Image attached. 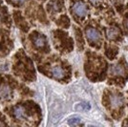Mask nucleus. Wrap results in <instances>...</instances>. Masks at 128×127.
<instances>
[{"instance_id": "2eb2a0df", "label": "nucleus", "mask_w": 128, "mask_h": 127, "mask_svg": "<svg viewBox=\"0 0 128 127\" xmlns=\"http://www.w3.org/2000/svg\"><path fill=\"white\" fill-rule=\"evenodd\" d=\"M122 0H112V2L113 3H115V4H118L120 2H122Z\"/></svg>"}, {"instance_id": "4468645a", "label": "nucleus", "mask_w": 128, "mask_h": 127, "mask_svg": "<svg viewBox=\"0 0 128 127\" xmlns=\"http://www.w3.org/2000/svg\"><path fill=\"white\" fill-rule=\"evenodd\" d=\"M26 0H12V3H14V4H22V3H24Z\"/></svg>"}, {"instance_id": "0eeeda50", "label": "nucleus", "mask_w": 128, "mask_h": 127, "mask_svg": "<svg viewBox=\"0 0 128 127\" xmlns=\"http://www.w3.org/2000/svg\"><path fill=\"white\" fill-rule=\"evenodd\" d=\"M122 98L120 95H112L111 98H110V103H111V106L113 108H120V106L122 105Z\"/></svg>"}, {"instance_id": "1a4fd4ad", "label": "nucleus", "mask_w": 128, "mask_h": 127, "mask_svg": "<svg viewBox=\"0 0 128 127\" xmlns=\"http://www.w3.org/2000/svg\"><path fill=\"white\" fill-rule=\"evenodd\" d=\"M111 72L113 74H116V76H124L125 74V68L122 64H116L111 68Z\"/></svg>"}, {"instance_id": "f03ea898", "label": "nucleus", "mask_w": 128, "mask_h": 127, "mask_svg": "<svg viewBox=\"0 0 128 127\" xmlns=\"http://www.w3.org/2000/svg\"><path fill=\"white\" fill-rule=\"evenodd\" d=\"M73 12L75 14L76 16H78V17H84L86 16V14H87V7L84 3H82V2H76L74 4L73 6Z\"/></svg>"}, {"instance_id": "f3484780", "label": "nucleus", "mask_w": 128, "mask_h": 127, "mask_svg": "<svg viewBox=\"0 0 128 127\" xmlns=\"http://www.w3.org/2000/svg\"><path fill=\"white\" fill-rule=\"evenodd\" d=\"M126 125H128V123H126Z\"/></svg>"}, {"instance_id": "9d476101", "label": "nucleus", "mask_w": 128, "mask_h": 127, "mask_svg": "<svg viewBox=\"0 0 128 127\" xmlns=\"http://www.w3.org/2000/svg\"><path fill=\"white\" fill-rule=\"evenodd\" d=\"M60 9H61V3L58 0H53L48 4V11L50 12H58Z\"/></svg>"}, {"instance_id": "dca6fc26", "label": "nucleus", "mask_w": 128, "mask_h": 127, "mask_svg": "<svg viewBox=\"0 0 128 127\" xmlns=\"http://www.w3.org/2000/svg\"><path fill=\"white\" fill-rule=\"evenodd\" d=\"M126 26H127V29H128V20H127V22H126Z\"/></svg>"}, {"instance_id": "9b49d317", "label": "nucleus", "mask_w": 128, "mask_h": 127, "mask_svg": "<svg viewBox=\"0 0 128 127\" xmlns=\"http://www.w3.org/2000/svg\"><path fill=\"white\" fill-rule=\"evenodd\" d=\"M68 124L69 125H80L81 124V118L78 116H74L68 120Z\"/></svg>"}, {"instance_id": "7ed1b4c3", "label": "nucleus", "mask_w": 128, "mask_h": 127, "mask_svg": "<svg viewBox=\"0 0 128 127\" xmlns=\"http://www.w3.org/2000/svg\"><path fill=\"white\" fill-rule=\"evenodd\" d=\"M86 36L88 38V40L92 43L98 42L100 39V32H98L95 28H88L86 30Z\"/></svg>"}, {"instance_id": "ddd939ff", "label": "nucleus", "mask_w": 128, "mask_h": 127, "mask_svg": "<svg viewBox=\"0 0 128 127\" xmlns=\"http://www.w3.org/2000/svg\"><path fill=\"white\" fill-rule=\"evenodd\" d=\"M90 2L94 5H98L102 2V0H90Z\"/></svg>"}, {"instance_id": "20e7f679", "label": "nucleus", "mask_w": 128, "mask_h": 127, "mask_svg": "<svg viewBox=\"0 0 128 127\" xmlns=\"http://www.w3.org/2000/svg\"><path fill=\"white\" fill-rule=\"evenodd\" d=\"M11 87L6 83L0 85V100H7L11 96Z\"/></svg>"}, {"instance_id": "423d86ee", "label": "nucleus", "mask_w": 128, "mask_h": 127, "mask_svg": "<svg viewBox=\"0 0 128 127\" xmlns=\"http://www.w3.org/2000/svg\"><path fill=\"white\" fill-rule=\"evenodd\" d=\"M120 30L116 28V27H112V28H108L106 29V36L107 38L110 39V40H114V39H117L118 37L120 36Z\"/></svg>"}, {"instance_id": "39448f33", "label": "nucleus", "mask_w": 128, "mask_h": 127, "mask_svg": "<svg viewBox=\"0 0 128 127\" xmlns=\"http://www.w3.org/2000/svg\"><path fill=\"white\" fill-rule=\"evenodd\" d=\"M51 74H52V76L54 78L61 80V78H63L64 76H65V71H64V69L61 66L56 65V66H54L53 68L51 69Z\"/></svg>"}, {"instance_id": "f8f14e48", "label": "nucleus", "mask_w": 128, "mask_h": 127, "mask_svg": "<svg viewBox=\"0 0 128 127\" xmlns=\"http://www.w3.org/2000/svg\"><path fill=\"white\" fill-rule=\"evenodd\" d=\"M90 105L87 104V103H80V106H78V109L80 110H82V111H87V110H90Z\"/></svg>"}, {"instance_id": "f257e3e1", "label": "nucleus", "mask_w": 128, "mask_h": 127, "mask_svg": "<svg viewBox=\"0 0 128 127\" xmlns=\"http://www.w3.org/2000/svg\"><path fill=\"white\" fill-rule=\"evenodd\" d=\"M12 115L16 120H24L28 118L26 108L23 105H16L12 109Z\"/></svg>"}, {"instance_id": "6e6552de", "label": "nucleus", "mask_w": 128, "mask_h": 127, "mask_svg": "<svg viewBox=\"0 0 128 127\" xmlns=\"http://www.w3.org/2000/svg\"><path fill=\"white\" fill-rule=\"evenodd\" d=\"M32 41L36 48H43L46 45V38L42 34H36L32 37Z\"/></svg>"}]
</instances>
